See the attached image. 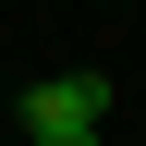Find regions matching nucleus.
I'll use <instances>...</instances> for the list:
<instances>
[{
  "label": "nucleus",
  "instance_id": "nucleus-1",
  "mask_svg": "<svg viewBox=\"0 0 146 146\" xmlns=\"http://www.w3.org/2000/svg\"><path fill=\"white\" fill-rule=\"evenodd\" d=\"M110 122V73H49L25 85V134H98Z\"/></svg>",
  "mask_w": 146,
  "mask_h": 146
},
{
  "label": "nucleus",
  "instance_id": "nucleus-2",
  "mask_svg": "<svg viewBox=\"0 0 146 146\" xmlns=\"http://www.w3.org/2000/svg\"><path fill=\"white\" fill-rule=\"evenodd\" d=\"M25 146H98V134H25Z\"/></svg>",
  "mask_w": 146,
  "mask_h": 146
}]
</instances>
